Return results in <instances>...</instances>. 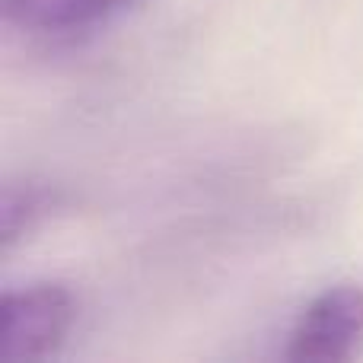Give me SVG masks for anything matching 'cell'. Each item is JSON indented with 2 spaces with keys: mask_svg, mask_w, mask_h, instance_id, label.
Instances as JSON below:
<instances>
[{
  "mask_svg": "<svg viewBox=\"0 0 363 363\" xmlns=\"http://www.w3.org/2000/svg\"><path fill=\"white\" fill-rule=\"evenodd\" d=\"M57 207V191L38 182H10L0 194V242L10 252Z\"/></svg>",
  "mask_w": 363,
  "mask_h": 363,
  "instance_id": "cell-4",
  "label": "cell"
},
{
  "mask_svg": "<svg viewBox=\"0 0 363 363\" xmlns=\"http://www.w3.org/2000/svg\"><path fill=\"white\" fill-rule=\"evenodd\" d=\"M77 322V300L61 284H32L0 300V363H35L61 351Z\"/></svg>",
  "mask_w": 363,
  "mask_h": 363,
  "instance_id": "cell-1",
  "label": "cell"
},
{
  "mask_svg": "<svg viewBox=\"0 0 363 363\" xmlns=\"http://www.w3.org/2000/svg\"><path fill=\"white\" fill-rule=\"evenodd\" d=\"M363 345V284L322 290L296 319L287 357L296 363H341Z\"/></svg>",
  "mask_w": 363,
  "mask_h": 363,
  "instance_id": "cell-2",
  "label": "cell"
},
{
  "mask_svg": "<svg viewBox=\"0 0 363 363\" xmlns=\"http://www.w3.org/2000/svg\"><path fill=\"white\" fill-rule=\"evenodd\" d=\"M6 16L32 32H64L96 23L128 0H4Z\"/></svg>",
  "mask_w": 363,
  "mask_h": 363,
  "instance_id": "cell-3",
  "label": "cell"
}]
</instances>
